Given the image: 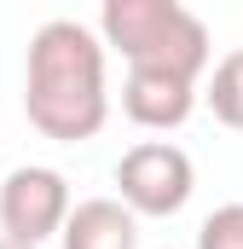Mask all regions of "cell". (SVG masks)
I'll list each match as a JSON object with an SVG mask.
<instances>
[{
    "label": "cell",
    "instance_id": "cell-8",
    "mask_svg": "<svg viewBox=\"0 0 243 249\" xmlns=\"http://www.w3.org/2000/svg\"><path fill=\"white\" fill-rule=\"evenodd\" d=\"M197 249H243V203H220L197 226Z\"/></svg>",
    "mask_w": 243,
    "mask_h": 249
},
{
    "label": "cell",
    "instance_id": "cell-5",
    "mask_svg": "<svg viewBox=\"0 0 243 249\" xmlns=\"http://www.w3.org/2000/svg\"><path fill=\"white\" fill-rule=\"evenodd\" d=\"M191 110H197V81L162 75V70H127V81H122V116L133 127L168 133V127L191 122Z\"/></svg>",
    "mask_w": 243,
    "mask_h": 249
},
{
    "label": "cell",
    "instance_id": "cell-6",
    "mask_svg": "<svg viewBox=\"0 0 243 249\" xmlns=\"http://www.w3.org/2000/svg\"><path fill=\"white\" fill-rule=\"evenodd\" d=\"M58 244L64 249H139V214L122 197H87V203H75Z\"/></svg>",
    "mask_w": 243,
    "mask_h": 249
},
{
    "label": "cell",
    "instance_id": "cell-2",
    "mask_svg": "<svg viewBox=\"0 0 243 249\" xmlns=\"http://www.w3.org/2000/svg\"><path fill=\"white\" fill-rule=\"evenodd\" d=\"M99 41L127 58V70H162L197 81L214 64L208 23L180 0H104Z\"/></svg>",
    "mask_w": 243,
    "mask_h": 249
},
{
    "label": "cell",
    "instance_id": "cell-3",
    "mask_svg": "<svg viewBox=\"0 0 243 249\" xmlns=\"http://www.w3.org/2000/svg\"><path fill=\"white\" fill-rule=\"evenodd\" d=\"M75 203H69V180L47 162H23L0 180V238L41 249L47 238H64Z\"/></svg>",
    "mask_w": 243,
    "mask_h": 249
},
{
    "label": "cell",
    "instance_id": "cell-1",
    "mask_svg": "<svg viewBox=\"0 0 243 249\" xmlns=\"http://www.w3.org/2000/svg\"><path fill=\"white\" fill-rule=\"evenodd\" d=\"M104 41L99 29L75 18H47L23 58V116L35 133L81 145L110 122V87H104Z\"/></svg>",
    "mask_w": 243,
    "mask_h": 249
},
{
    "label": "cell",
    "instance_id": "cell-7",
    "mask_svg": "<svg viewBox=\"0 0 243 249\" xmlns=\"http://www.w3.org/2000/svg\"><path fill=\"white\" fill-rule=\"evenodd\" d=\"M208 110H214V122L238 127L243 133V47H232L226 58L214 64V75H208Z\"/></svg>",
    "mask_w": 243,
    "mask_h": 249
},
{
    "label": "cell",
    "instance_id": "cell-4",
    "mask_svg": "<svg viewBox=\"0 0 243 249\" xmlns=\"http://www.w3.org/2000/svg\"><path fill=\"white\" fill-rule=\"evenodd\" d=\"M116 191L133 214H180L197 191V168L174 139H139L116 162Z\"/></svg>",
    "mask_w": 243,
    "mask_h": 249
},
{
    "label": "cell",
    "instance_id": "cell-9",
    "mask_svg": "<svg viewBox=\"0 0 243 249\" xmlns=\"http://www.w3.org/2000/svg\"><path fill=\"white\" fill-rule=\"evenodd\" d=\"M0 249H29V244H12V238H0Z\"/></svg>",
    "mask_w": 243,
    "mask_h": 249
}]
</instances>
